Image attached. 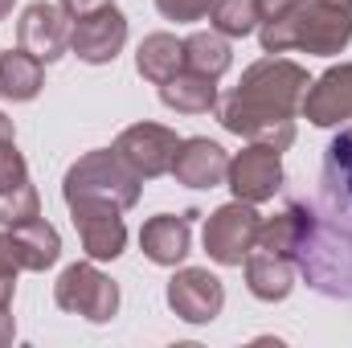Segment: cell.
<instances>
[{"mask_svg":"<svg viewBox=\"0 0 352 348\" xmlns=\"http://www.w3.org/2000/svg\"><path fill=\"white\" fill-rule=\"evenodd\" d=\"M307 87L311 78L299 62L270 54L263 62H254L242 74V83L217 102V119L226 131L283 152L295 144V111L303 107Z\"/></svg>","mask_w":352,"mask_h":348,"instance_id":"cell-1","label":"cell"},{"mask_svg":"<svg viewBox=\"0 0 352 348\" xmlns=\"http://www.w3.org/2000/svg\"><path fill=\"white\" fill-rule=\"evenodd\" d=\"M258 37L266 54L303 50V54L332 58L352 41V8L340 0H299L283 17L263 21Z\"/></svg>","mask_w":352,"mask_h":348,"instance_id":"cell-2","label":"cell"},{"mask_svg":"<svg viewBox=\"0 0 352 348\" xmlns=\"http://www.w3.org/2000/svg\"><path fill=\"white\" fill-rule=\"evenodd\" d=\"M295 270L332 299H352V226L328 213L307 217V234L295 250Z\"/></svg>","mask_w":352,"mask_h":348,"instance_id":"cell-3","label":"cell"},{"mask_svg":"<svg viewBox=\"0 0 352 348\" xmlns=\"http://www.w3.org/2000/svg\"><path fill=\"white\" fill-rule=\"evenodd\" d=\"M140 184L144 176L131 173L127 160L111 148V152H87L78 164H70V173L62 180V197L66 205H115V209H131L140 201Z\"/></svg>","mask_w":352,"mask_h":348,"instance_id":"cell-4","label":"cell"},{"mask_svg":"<svg viewBox=\"0 0 352 348\" xmlns=\"http://www.w3.org/2000/svg\"><path fill=\"white\" fill-rule=\"evenodd\" d=\"M54 299L62 312H74L90 324H107L115 312H119V287L90 262H74L62 270L58 287H54Z\"/></svg>","mask_w":352,"mask_h":348,"instance_id":"cell-5","label":"cell"},{"mask_svg":"<svg viewBox=\"0 0 352 348\" xmlns=\"http://www.w3.org/2000/svg\"><path fill=\"white\" fill-rule=\"evenodd\" d=\"M258 226H263V217H258V209L250 201L221 205L205 221V250H209V259L221 262V266H242L246 254L254 250V242H258Z\"/></svg>","mask_w":352,"mask_h":348,"instance_id":"cell-6","label":"cell"},{"mask_svg":"<svg viewBox=\"0 0 352 348\" xmlns=\"http://www.w3.org/2000/svg\"><path fill=\"white\" fill-rule=\"evenodd\" d=\"M123 41H127V17H123L111 0H107L102 8H94V12L74 17L70 50H74L87 66H107V62H115L119 50H123Z\"/></svg>","mask_w":352,"mask_h":348,"instance_id":"cell-7","label":"cell"},{"mask_svg":"<svg viewBox=\"0 0 352 348\" xmlns=\"http://www.w3.org/2000/svg\"><path fill=\"white\" fill-rule=\"evenodd\" d=\"M176 148H180V140H176L173 127H164V123H135V127H127L115 140V152L127 160L131 173H140L144 180L173 173Z\"/></svg>","mask_w":352,"mask_h":348,"instance_id":"cell-8","label":"cell"},{"mask_svg":"<svg viewBox=\"0 0 352 348\" xmlns=\"http://www.w3.org/2000/svg\"><path fill=\"white\" fill-rule=\"evenodd\" d=\"M70 33H74L70 12H66L62 4H45V0L29 4V8L21 12V21H16V41H21V50H29V54L41 58V62H58V58L70 50Z\"/></svg>","mask_w":352,"mask_h":348,"instance_id":"cell-9","label":"cell"},{"mask_svg":"<svg viewBox=\"0 0 352 348\" xmlns=\"http://www.w3.org/2000/svg\"><path fill=\"white\" fill-rule=\"evenodd\" d=\"M168 307L184 324H209L226 307V287H221L217 274H209L201 266H184L168 283Z\"/></svg>","mask_w":352,"mask_h":348,"instance_id":"cell-10","label":"cell"},{"mask_svg":"<svg viewBox=\"0 0 352 348\" xmlns=\"http://www.w3.org/2000/svg\"><path fill=\"white\" fill-rule=\"evenodd\" d=\"M230 188L238 201H250V205H263L270 201L278 188H283V160H278V148H266V144H250L246 152H238L230 160Z\"/></svg>","mask_w":352,"mask_h":348,"instance_id":"cell-11","label":"cell"},{"mask_svg":"<svg viewBox=\"0 0 352 348\" xmlns=\"http://www.w3.org/2000/svg\"><path fill=\"white\" fill-rule=\"evenodd\" d=\"M123 209L115 205H94V201H82V205H70V217L78 226V238H82V250H87L94 262H111L123 254L127 246V226L119 217Z\"/></svg>","mask_w":352,"mask_h":348,"instance_id":"cell-12","label":"cell"},{"mask_svg":"<svg viewBox=\"0 0 352 348\" xmlns=\"http://www.w3.org/2000/svg\"><path fill=\"white\" fill-rule=\"evenodd\" d=\"M316 127H336L352 119V62L332 66L328 74H320L307 94H303V107H299Z\"/></svg>","mask_w":352,"mask_h":348,"instance_id":"cell-13","label":"cell"},{"mask_svg":"<svg viewBox=\"0 0 352 348\" xmlns=\"http://www.w3.org/2000/svg\"><path fill=\"white\" fill-rule=\"evenodd\" d=\"M320 201L324 213L352 226V127H344L328 152H324V176H320Z\"/></svg>","mask_w":352,"mask_h":348,"instance_id":"cell-14","label":"cell"},{"mask_svg":"<svg viewBox=\"0 0 352 348\" xmlns=\"http://www.w3.org/2000/svg\"><path fill=\"white\" fill-rule=\"evenodd\" d=\"M226 173H230V156L221 144L197 135V140H180L173 156V176L188 188H217L226 184Z\"/></svg>","mask_w":352,"mask_h":348,"instance_id":"cell-15","label":"cell"},{"mask_svg":"<svg viewBox=\"0 0 352 348\" xmlns=\"http://www.w3.org/2000/svg\"><path fill=\"white\" fill-rule=\"evenodd\" d=\"M242 266H246V287H250V295L263 299V303L287 299L291 287H295V259H287V254H270V250H258V246H254Z\"/></svg>","mask_w":352,"mask_h":348,"instance_id":"cell-16","label":"cell"},{"mask_svg":"<svg viewBox=\"0 0 352 348\" xmlns=\"http://www.w3.org/2000/svg\"><path fill=\"white\" fill-rule=\"evenodd\" d=\"M188 217L192 213H160V217H152L144 230H140V246H144V254L156 262V266H176V262H184L188 254V238H192V226H188Z\"/></svg>","mask_w":352,"mask_h":348,"instance_id":"cell-17","label":"cell"},{"mask_svg":"<svg viewBox=\"0 0 352 348\" xmlns=\"http://www.w3.org/2000/svg\"><path fill=\"white\" fill-rule=\"evenodd\" d=\"M8 238H12V254L21 262V270H45V266H54L58 254H62L58 230L45 226L41 217H33V221H25V226H12Z\"/></svg>","mask_w":352,"mask_h":348,"instance_id":"cell-18","label":"cell"},{"mask_svg":"<svg viewBox=\"0 0 352 348\" xmlns=\"http://www.w3.org/2000/svg\"><path fill=\"white\" fill-rule=\"evenodd\" d=\"M160 102L180 115H205L217 107V78L197 74V70H180L168 83H160Z\"/></svg>","mask_w":352,"mask_h":348,"instance_id":"cell-19","label":"cell"},{"mask_svg":"<svg viewBox=\"0 0 352 348\" xmlns=\"http://www.w3.org/2000/svg\"><path fill=\"white\" fill-rule=\"evenodd\" d=\"M41 87H45V66H41V58H33L29 50H8V54H0V98L29 102V98H37Z\"/></svg>","mask_w":352,"mask_h":348,"instance_id":"cell-20","label":"cell"},{"mask_svg":"<svg viewBox=\"0 0 352 348\" xmlns=\"http://www.w3.org/2000/svg\"><path fill=\"white\" fill-rule=\"evenodd\" d=\"M135 70L148 78V83H168L173 74L184 70V41H176L173 33H152L144 37L140 54H135Z\"/></svg>","mask_w":352,"mask_h":348,"instance_id":"cell-21","label":"cell"},{"mask_svg":"<svg viewBox=\"0 0 352 348\" xmlns=\"http://www.w3.org/2000/svg\"><path fill=\"white\" fill-rule=\"evenodd\" d=\"M234 54H230V41L209 29V33H192L184 37V70H197V74H209V78H221L230 70Z\"/></svg>","mask_w":352,"mask_h":348,"instance_id":"cell-22","label":"cell"},{"mask_svg":"<svg viewBox=\"0 0 352 348\" xmlns=\"http://www.w3.org/2000/svg\"><path fill=\"white\" fill-rule=\"evenodd\" d=\"M209 21L221 37H246L258 29V4L254 0H213Z\"/></svg>","mask_w":352,"mask_h":348,"instance_id":"cell-23","label":"cell"},{"mask_svg":"<svg viewBox=\"0 0 352 348\" xmlns=\"http://www.w3.org/2000/svg\"><path fill=\"white\" fill-rule=\"evenodd\" d=\"M33 217H41V201H37L33 180H25L16 188H0V226L12 230V226H25Z\"/></svg>","mask_w":352,"mask_h":348,"instance_id":"cell-24","label":"cell"},{"mask_svg":"<svg viewBox=\"0 0 352 348\" xmlns=\"http://www.w3.org/2000/svg\"><path fill=\"white\" fill-rule=\"evenodd\" d=\"M25 180H29V168H25V156L16 152V140L0 144V188H16Z\"/></svg>","mask_w":352,"mask_h":348,"instance_id":"cell-25","label":"cell"},{"mask_svg":"<svg viewBox=\"0 0 352 348\" xmlns=\"http://www.w3.org/2000/svg\"><path fill=\"white\" fill-rule=\"evenodd\" d=\"M156 8L168 21H201V17H209L213 0H156Z\"/></svg>","mask_w":352,"mask_h":348,"instance_id":"cell-26","label":"cell"},{"mask_svg":"<svg viewBox=\"0 0 352 348\" xmlns=\"http://www.w3.org/2000/svg\"><path fill=\"white\" fill-rule=\"evenodd\" d=\"M254 4H258V25H263V21L283 17V12H287L291 4H299V0H254Z\"/></svg>","mask_w":352,"mask_h":348,"instance_id":"cell-27","label":"cell"},{"mask_svg":"<svg viewBox=\"0 0 352 348\" xmlns=\"http://www.w3.org/2000/svg\"><path fill=\"white\" fill-rule=\"evenodd\" d=\"M16 270H21V262L12 254V238L0 234V274H16Z\"/></svg>","mask_w":352,"mask_h":348,"instance_id":"cell-28","label":"cell"},{"mask_svg":"<svg viewBox=\"0 0 352 348\" xmlns=\"http://www.w3.org/2000/svg\"><path fill=\"white\" fill-rule=\"evenodd\" d=\"M70 17H82V12H94V8H102L107 0H58Z\"/></svg>","mask_w":352,"mask_h":348,"instance_id":"cell-29","label":"cell"},{"mask_svg":"<svg viewBox=\"0 0 352 348\" xmlns=\"http://www.w3.org/2000/svg\"><path fill=\"white\" fill-rule=\"evenodd\" d=\"M12 291H16V274H0V307L12 303Z\"/></svg>","mask_w":352,"mask_h":348,"instance_id":"cell-30","label":"cell"},{"mask_svg":"<svg viewBox=\"0 0 352 348\" xmlns=\"http://www.w3.org/2000/svg\"><path fill=\"white\" fill-rule=\"evenodd\" d=\"M16 336V324H12V316H8V307H0V345H8Z\"/></svg>","mask_w":352,"mask_h":348,"instance_id":"cell-31","label":"cell"},{"mask_svg":"<svg viewBox=\"0 0 352 348\" xmlns=\"http://www.w3.org/2000/svg\"><path fill=\"white\" fill-rule=\"evenodd\" d=\"M16 140V131H12V119L8 115H0V144H12Z\"/></svg>","mask_w":352,"mask_h":348,"instance_id":"cell-32","label":"cell"},{"mask_svg":"<svg viewBox=\"0 0 352 348\" xmlns=\"http://www.w3.org/2000/svg\"><path fill=\"white\" fill-rule=\"evenodd\" d=\"M12 4H16V0H0V21H4V17L12 12Z\"/></svg>","mask_w":352,"mask_h":348,"instance_id":"cell-33","label":"cell"},{"mask_svg":"<svg viewBox=\"0 0 352 348\" xmlns=\"http://www.w3.org/2000/svg\"><path fill=\"white\" fill-rule=\"evenodd\" d=\"M340 4H349V8H352V0H340Z\"/></svg>","mask_w":352,"mask_h":348,"instance_id":"cell-34","label":"cell"}]
</instances>
